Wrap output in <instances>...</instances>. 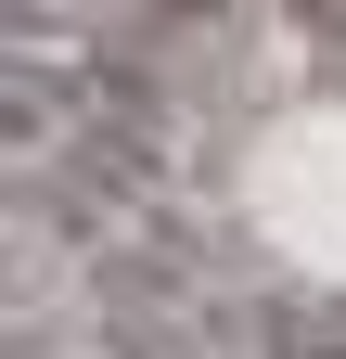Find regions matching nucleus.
I'll return each mask as SVG.
<instances>
[{"label": "nucleus", "instance_id": "obj_1", "mask_svg": "<svg viewBox=\"0 0 346 359\" xmlns=\"http://www.w3.org/2000/svg\"><path fill=\"white\" fill-rule=\"evenodd\" d=\"M193 13H219V0H154V26H193Z\"/></svg>", "mask_w": 346, "mask_h": 359}, {"label": "nucleus", "instance_id": "obj_2", "mask_svg": "<svg viewBox=\"0 0 346 359\" xmlns=\"http://www.w3.org/2000/svg\"><path fill=\"white\" fill-rule=\"evenodd\" d=\"M295 359H346V346H295Z\"/></svg>", "mask_w": 346, "mask_h": 359}]
</instances>
